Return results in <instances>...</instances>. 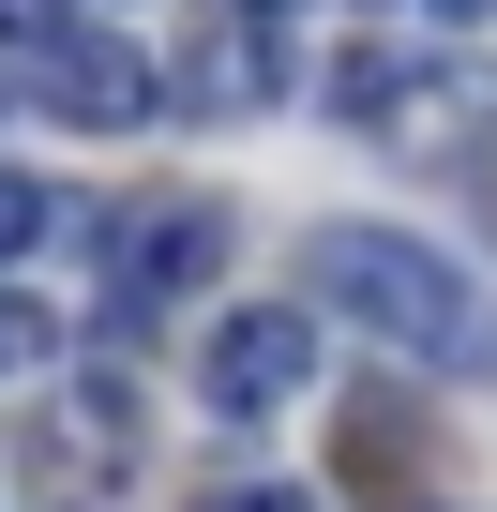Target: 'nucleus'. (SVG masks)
Masks as SVG:
<instances>
[{
  "label": "nucleus",
  "instance_id": "f257e3e1",
  "mask_svg": "<svg viewBox=\"0 0 497 512\" xmlns=\"http://www.w3.org/2000/svg\"><path fill=\"white\" fill-rule=\"evenodd\" d=\"M302 302L377 332V347H407V362H482V287L407 226H317L302 241Z\"/></svg>",
  "mask_w": 497,
  "mask_h": 512
},
{
  "label": "nucleus",
  "instance_id": "f03ea898",
  "mask_svg": "<svg viewBox=\"0 0 497 512\" xmlns=\"http://www.w3.org/2000/svg\"><path fill=\"white\" fill-rule=\"evenodd\" d=\"M196 392H211L226 422H272V407H302V392H317V317H302V302H241V317H211Z\"/></svg>",
  "mask_w": 497,
  "mask_h": 512
},
{
  "label": "nucleus",
  "instance_id": "7ed1b4c3",
  "mask_svg": "<svg viewBox=\"0 0 497 512\" xmlns=\"http://www.w3.org/2000/svg\"><path fill=\"white\" fill-rule=\"evenodd\" d=\"M226 272V211H196V196H166V211H121V241H106V302L121 317H151V302H196Z\"/></svg>",
  "mask_w": 497,
  "mask_h": 512
},
{
  "label": "nucleus",
  "instance_id": "20e7f679",
  "mask_svg": "<svg viewBox=\"0 0 497 512\" xmlns=\"http://www.w3.org/2000/svg\"><path fill=\"white\" fill-rule=\"evenodd\" d=\"M151 91H166V76H151L121 31H76V46L46 61V106H61L76 136H136V121H151Z\"/></svg>",
  "mask_w": 497,
  "mask_h": 512
},
{
  "label": "nucleus",
  "instance_id": "39448f33",
  "mask_svg": "<svg viewBox=\"0 0 497 512\" xmlns=\"http://www.w3.org/2000/svg\"><path fill=\"white\" fill-rule=\"evenodd\" d=\"M0 46H31V61H61V46H76V0H0Z\"/></svg>",
  "mask_w": 497,
  "mask_h": 512
},
{
  "label": "nucleus",
  "instance_id": "423d86ee",
  "mask_svg": "<svg viewBox=\"0 0 497 512\" xmlns=\"http://www.w3.org/2000/svg\"><path fill=\"white\" fill-rule=\"evenodd\" d=\"M46 226H61V196H46V181H0V256H31Z\"/></svg>",
  "mask_w": 497,
  "mask_h": 512
},
{
  "label": "nucleus",
  "instance_id": "0eeeda50",
  "mask_svg": "<svg viewBox=\"0 0 497 512\" xmlns=\"http://www.w3.org/2000/svg\"><path fill=\"white\" fill-rule=\"evenodd\" d=\"M31 362H46V317H31L16 287H0V377H31Z\"/></svg>",
  "mask_w": 497,
  "mask_h": 512
},
{
  "label": "nucleus",
  "instance_id": "6e6552de",
  "mask_svg": "<svg viewBox=\"0 0 497 512\" xmlns=\"http://www.w3.org/2000/svg\"><path fill=\"white\" fill-rule=\"evenodd\" d=\"M211 512H317V497H272V482H257V497H211Z\"/></svg>",
  "mask_w": 497,
  "mask_h": 512
},
{
  "label": "nucleus",
  "instance_id": "1a4fd4ad",
  "mask_svg": "<svg viewBox=\"0 0 497 512\" xmlns=\"http://www.w3.org/2000/svg\"><path fill=\"white\" fill-rule=\"evenodd\" d=\"M437 16H482V0H437Z\"/></svg>",
  "mask_w": 497,
  "mask_h": 512
}]
</instances>
